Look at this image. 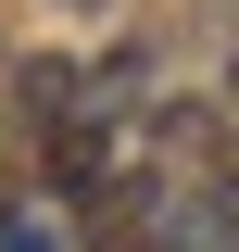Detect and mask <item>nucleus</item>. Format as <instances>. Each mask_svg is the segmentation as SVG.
<instances>
[{"label": "nucleus", "mask_w": 239, "mask_h": 252, "mask_svg": "<svg viewBox=\"0 0 239 252\" xmlns=\"http://www.w3.org/2000/svg\"><path fill=\"white\" fill-rule=\"evenodd\" d=\"M76 13H89V0H76Z\"/></svg>", "instance_id": "f257e3e1"}, {"label": "nucleus", "mask_w": 239, "mask_h": 252, "mask_svg": "<svg viewBox=\"0 0 239 252\" xmlns=\"http://www.w3.org/2000/svg\"><path fill=\"white\" fill-rule=\"evenodd\" d=\"M227 89H239V76H227Z\"/></svg>", "instance_id": "f03ea898"}]
</instances>
